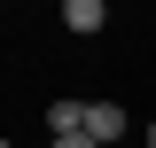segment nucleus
Masks as SVG:
<instances>
[{"label":"nucleus","mask_w":156,"mask_h":148,"mask_svg":"<svg viewBox=\"0 0 156 148\" xmlns=\"http://www.w3.org/2000/svg\"><path fill=\"white\" fill-rule=\"evenodd\" d=\"M47 148H101L94 132H47Z\"/></svg>","instance_id":"nucleus-4"},{"label":"nucleus","mask_w":156,"mask_h":148,"mask_svg":"<svg viewBox=\"0 0 156 148\" xmlns=\"http://www.w3.org/2000/svg\"><path fill=\"white\" fill-rule=\"evenodd\" d=\"M101 23H109V0H62V31H78V39H94Z\"/></svg>","instance_id":"nucleus-1"},{"label":"nucleus","mask_w":156,"mask_h":148,"mask_svg":"<svg viewBox=\"0 0 156 148\" xmlns=\"http://www.w3.org/2000/svg\"><path fill=\"white\" fill-rule=\"evenodd\" d=\"M8 148H16V140H8Z\"/></svg>","instance_id":"nucleus-6"},{"label":"nucleus","mask_w":156,"mask_h":148,"mask_svg":"<svg viewBox=\"0 0 156 148\" xmlns=\"http://www.w3.org/2000/svg\"><path fill=\"white\" fill-rule=\"evenodd\" d=\"M86 132H94L101 148H117L125 140V109H117V101H86Z\"/></svg>","instance_id":"nucleus-2"},{"label":"nucleus","mask_w":156,"mask_h":148,"mask_svg":"<svg viewBox=\"0 0 156 148\" xmlns=\"http://www.w3.org/2000/svg\"><path fill=\"white\" fill-rule=\"evenodd\" d=\"M47 132H86V101H47Z\"/></svg>","instance_id":"nucleus-3"},{"label":"nucleus","mask_w":156,"mask_h":148,"mask_svg":"<svg viewBox=\"0 0 156 148\" xmlns=\"http://www.w3.org/2000/svg\"><path fill=\"white\" fill-rule=\"evenodd\" d=\"M140 140H148V148H156V117H148V132H140Z\"/></svg>","instance_id":"nucleus-5"}]
</instances>
